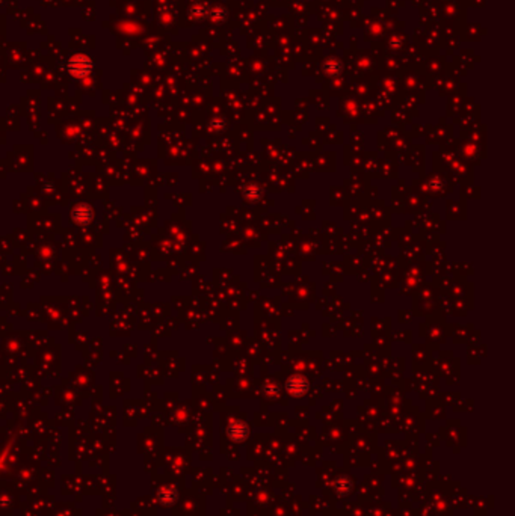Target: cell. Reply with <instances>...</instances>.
Returning a JSON list of instances; mask_svg holds the SVG:
<instances>
[{
  "label": "cell",
  "mask_w": 515,
  "mask_h": 516,
  "mask_svg": "<svg viewBox=\"0 0 515 516\" xmlns=\"http://www.w3.org/2000/svg\"><path fill=\"white\" fill-rule=\"evenodd\" d=\"M67 68H68V71L71 72L73 76L83 77V76L90 74V72H91V70H92V62H91L90 57L82 56V54H77V56H73V57L70 59Z\"/></svg>",
  "instance_id": "obj_1"
}]
</instances>
